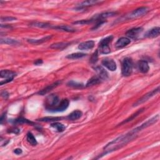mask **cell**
I'll list each match as a JSON object with an SVG mask.
<instances>
[{"label": "cell", "instance_id": "obj_1", "mask_svg": "<svg viewBox=\"0 0 160 160\" xmlns=\"http://www.w3.org/2000/svg\"><path fill=\"white\" fill-rule=\"evenodd\" d=\"M136 135L137 134L132 130L131 131L126 133V135L118 137L115 140L107 144L106 146L104 147V151H105V154L116 151L117 149H119L124 146L126 145L129 142H130L135 138Z\"/></svg>", "mask_w": 160, "mask_h": 160}, {"label": "cell", "instance_id": "obj_2", "mask_svg": "<svg viewBox=\"0 0 160 160\" xmlns=\"http://www.w3.org/2000/svg\"><path fill=\"white\" fill-rule=\"evenodd\" d=\"M133 68V61L130 58H126L123 60L121 65V73L124 76H129L132 73Z\"/></svg>", "mask_w": 160, "mask_h": 160}, {"label": "cell", "instance_id": "obj_3", "mask_svg": "<svg viewBox=\"0 0 160 160\" xmlns=\"http://www.w3.org/2000/svg\"><path fill=\"white\" fill-rule=\"evenodd\" d=\"M159 91V86H158L156 89H154L151 91L148 92V93L144 95L143 96H142L140 99L138 100L135 103L133 104V106H138L139 105H140L143 103L146 102L148 100H149L150 98H151L152 97H153L154 95H156V94H158Z\"/></svg>", "mask_w": 160, "mask_h": 160}, {"label": "cell", "instance_id": "obj_4", "mask_svg": "<svg viewBox=\"0 0 160 160\" xmlns=\"http://www.w3.org/2000/svg\"><path fill=\"white\" fill-rule=\"evenodd\" d=\"M149 11V8L148 7H140L134 10L130 14L128 15L126 18L127 19H135L144 16V14H146Z\"/></svg>", "mask_w": 160, "mask_h": 160}, {"label": "cell", "instance_id": "obj_5", "mask_svg": "<svg viewBox=\"0 0 160 160\" xmlns=\"http://www.w3.org/2000/svg\"><path fill=\"white\" fill-rule=\"evenodd\" d=\"M60 103V99L58 96L55 95H51L46 100V109L50 111L55 108Z\"/></svg>", "mask_w": 160, "mask_h": 160}, {"label": "cell", "instance_id": "obj_6", "mask_svg": "<svg viewBox=\"0 0 160 160\" xmlns=\"http://www.w3.org/2000/svg\"><path fill=\"white\" fill-rule=\"evenodd\" d=\"M70 102L68 99H64L61 100L59 104L55 108H53L50 111L51 112H63L66 110L69 106Z\"/></svg>", "mask_w": 160, "mask_h": 160}, {"label": "cell", "instance_id": "obj_7", "mask_svg": "<svg viewBox=\"0 0 160 160\" xmlns=\"http://www.w3.org/2000/svg\"><path fill=\"white\" fill-rule=\"evenodd\" d=\"M102 65L104 66L105 68L108 69L111 71H114L116 70L117 66L114 60L110 58H105L102 60Z\"/></svg>", "mask_w": 160, "mask_h": 160}, {"label": "cell", "instance_id": "obj_8", "mask_svg": "<svg viewBox=\"0 0 160 160\" xmlns=\"http://www.w3.org/2000/svg\"><path fill=\"white\" fill-rule=\"evenodd\" d=\"M95 71H96L98 77L101 80H106L108 78V74L107 71L103 68L101 66H96L95 68Z\"/></svg>", "mask_w": 160, "mask_h": 160}, {"label": "cell", "instance_id": "obj_9", "mask_svg": "<svg viewBox=\"0 0 160 160\" xmlns=\"http://www.w3.org/2000/svg\"><path fill=\"white\" fill-rule=\"evenodd\" d=\"M0 76L2 78H5L6 80H9L12 81L15 76H16V73L14 71L5 70H1L0 72Z\"/></svg>", "mask_w": 160, "mask_h": 160}, {"label": "cell", "instance_id": "obj_10", "mask_svg": "<svg viewBox=\"0 0 160 160\" xmlns=\"http://www.w3.org/2000/svg\"><path fill=\"white\" fill-rule=\"evenodd\" d=\"M143 28H133L131 29L126 32V34L127 35V37H130L131 38H136L139 35H140L142 32H143Z\"/></svg>", "mask_w": 160, "mask_h": 160}, {"label": "cell", "instance_id": "obj_11", "mask_svg": "<svg viewBox=\"0 0 160 160\" xmlns=\"http://www.w3.org/2000/svg\"><path fill=\"white\" fill-rule=\"evenodd\" d=\"M60 83H61L60 81H56L55 83H54L51 84L50 85H48V86H46V88H44V89L39 91L38 92V95H42V96H43L44 95H46L47 93H50L51 90H53L54 88H55L56 87H57Z\"/></svg>", "mask_w": 160, "mask_h": 160}, {"label": "cell", "instance_id": "obj_12", "mask_svg": "<svg viewBox=\"0 0 160 160\" xmlns=\"http://www.w3.org/2000/svg\"><path fill=\"white\" fill-rule=\"evenodd\" d=\"M138 69L143 73H146L149 70V66L148 62L145 60L139 61L138 63Z\"/></svg>", "mask_w": 160, "mask_h": 160}, {"label": "cell", "instance_id": "obj_13", "mask_svg": "<svg viewBox=\"0 0 160 160\" xmlns=\"http://www.w3.org/2000/svg\"><path fill=\"white\" fill-rule=\"evenodd\" d=\"M130 43H131V40L128 38L122 37L117 41L115 46L117 48H122L125 47V46L128 45Z\"/></svg>", "mask_w": 160, "mask_h": 160}, {"label": "cell", "instance_id": "obj_14", "mask_svg": "<svg viewBox=\"0 0 160 160\" xmlns=\"http://www.w3.org/2000/svg\"><path fill=\"white\" fill-rule=\"evenodd\" d=\"M117 14L116 12H106V13H103L99 15H97V16L94 17L93 19H94L95 22L96 20H103L104 19L113 17H115V15Z\"/></svg>", "mask_w": 160, "mask_h": 160}, {"label": "cell", "instance_id": "obj_15", "mask_svg": "<svg viewBox=\"0 0 160 160\" xmlns=\"http://www.w3.org/2000/svg\"><path fill=\"white\" fill-rule=\"evenodd\" d=\"M95 46V42L93 41L90 40L80 43L78 46V49L80 50H91Z\"/></svg>", "mask_w": 160, "mask_h": 160}, {"label": "cell", "instance_id": "obj_16", "mask_svg": "<svg viewBox=\"0 0 160 160\" xmlns=\"http://www.w3.org/2000/svg\"><path fill=\"white\" fill-rule=\"evenodd\" d=\"M160 32V28L159 27H154L151 29L149 30L148 32L146 33L145 37L147 38H156L158 37L159 35Z\"/></svg>", "mask_w": 160, "mask_h": 160}, {"label": "cell", "instance_id": "obj_17", "mask_svg": "<svg viewBox=\"0 0 160 160\" xmlns=\"http://www.w3.org/2000/svg\"><path fill=\"white\" fill-rule=\"evenodd\" d=\"M51 38H52V36H46V37L41 38V39H28V42L33 44H42L46 41H48L50 40Z\"/></svg>", "mask_w": 160, "mask_h": 160}, {"label": "cell", "instance_id": "obj_18", "mask_svg": "<svg viewBox=\"0 0 160 160\" xmlns=\"http://www.w3.org/2000/svg\"><path fill=\"white\" fill-rule=\"evenodd\" d=\"M70 43L67 42H60V43H56L50 46V48L52 49H56V50H63L65 48H67L68 46L70 45Z\"/></svg>", "mask_w": 160, "mask_h": 160}, {"label": "cell", "instance_id": "obj_19", "mask_svg": "<svg viewBox=\"0 0 160 160\" xmlns=\"http://www.w3.org/2000/svg\"><path fill=\"white\" fill-rule=\"evenodd\" d=\"M103 1H97V0H88V1H85L82 2L80 4V6L78 8H86V7H88V6H93V5H96L98 3H101Z\"/></svg>", "mask_w": 160, "mask_h": 160}, {"label": "cell", "instance_id": "obj_20", "mask_svg": "<svg viewBox=\"0 0 160 160\" xmlns=\"http://www.w3.org/2000/svg\"><path fill=\"white\" fill-rule=\"evenodd\" d=\"M83 115V113L80 110H75L74 111L72 112L71 114L69 115L68 116V120H71V121H75L80 119V118Z\"/></svg>", "mask_w": 160, "mask_h": 160}, {"label": "cell", "instance_id": "obj_21", "mask_svg": "<svg viewBox=\"0 0 160 160\" xmlns=\"http://www.w3.org/2000/svg\"><path fill=\"white\" fill-rule=\"evenodd\" d=\"M52 28L54 29H56L64 31V32H70V33L75 32L76 31L73 27H69V26H67V25H61V26H58V27H53Z\"/></svg>", "mask_w": 160, "mask_h": 160}, {"label": "cell", "instance_id": "obj_22", "mask_svg": "<svg viewBox=\"0 0 160 160\" xmlns=\"http://www.w3.org/2000/svg\"><path fill=\"white\" fill-rule=\"evenodd\" d=\"M101 82V80L98 78V77L95 76H93L91 78H90L88 81L86 85V87H90L94 85L99 84Z\"/></svg>", "mask_w": 160, "mask_h": 160}, {"label": "cell", "instance_id": "obj_23", "mask_svg": "<svg viewBox=\"0 0 160 160\" xmlns=\"http://www.w3.org/2000/svg\"><path fill=\"white\" fill-rule=\"evenodd\" d=\"M0 42L1 44H10V45H18L19 44V43L17 40L13 39L11 38H1L0 39Z\"/></svg>", "mask_w": 160, "mask_h": 160}, {"label": "cell", "instance_id": "obj_24", "mask_svg": "<svg viewBox=\"0 0 160 160\" xmlns=\"http://www.w3.org/2000/svg\"><path fill=\"white\" fill-rule=\"evenodd\" d=\"M32 27L41 28H52L51 25L47 23H42V22H33L31 23Z\"/></svg>", "mask_w": 160, "mask_h": 160}, {"label": "cell", "instance_id": "obj_25", "mask_svg": "<svg viewBox=\"0 0 160 160\" xmlns=\"http://www.w3.org/2000/svg\"><path fill=\"white\" fill-rule=\"evenodd\" d=\"M51 126L54 129H55L56 131L58 132H63L65 130V129H66L65 126L63 125V124H61L60 123H57V122L51 124Z\"/></svg>", "mask_w": 160, "mask_h": 160}, {"label": "cell", "instance_id": "obj_26", "mask_svg": "<svg viewBox=\"0 0 160 160\" xmlns=\"http://www.w3.org/2000/svg\"><path fill=\"white\" fill-rule=\"evenodd\" d=\"M113 39V37L112 35L108 36V37L105 38L104 39H102L99 43V47H100V46H109L110 43L111 42Z\"/></svg>", "mask_w": 160, "mask_h": 160}, {"label": "cell", "instance_id": "obj_27", "mask_svg": "<svg viewBox=\"0 0 160 160\" xmlns=\"http://www.w3.org/2000/svg\"><path fill=\"white\" fill-rule=\"evenodd\" d=\"M144 108H141V109L138 110L136 113H134V114H133L132 115H131V116H130L128 118H127V119H126V120H125L124 121H123V122L120 124V125H123V124H125V123H128V122H130V121H132L133 120L135 119V118L136 117H137L139 115H140L141 113L144 111Z\"/></svg>", "mask_w": 160, "mask_h": 160}, {"label": "cell", "instance_id": "obj_28", "mask_svg": "<svg viewBox=\"0 0 160 160\" xmlns=\"http://www.w3.org/2000/svg\"><path fill=\"white\" fill-rule=\"evenodd\" d=\"M86 54L83 53H75L66 56V58L70 59V60H78L85 57L86 56Z\"/></svg>", "mask_w": 160, "mask_h": 160}, {"label": "cell", "instance_id": "obj_29", "mask_svg": "<svg viewBox=\"0 0 160 160\" xmlns=\"http://www.w3.org/2000/svg\"><path fill=\"white\" fill-rule=\"evenodd\" d=\"M27 140L28 142L31 144V145H32V146H36L38 144L37 141V140H36V138H34V135L30 132H29L27 134Z\"/></svg>", "mask_w": 160, "mask_h": 160}, {"label": "cell", "instance_id": "obj_30", "mask_svg": "<svg viewBox=\"0 0 160 160\" xmlns=\"http://www.w3.org/2000/svg\"><path fill=\"white\" fill-rule=\"evenodd\" d=\"M67 85L68 86L74 88H83L85 86L83 83H80L78 82H75L74 81H69L68 83H67Z\"/></svg>", "mask_w": 160, "mask_h": 160}, {"label": "cell", "instance_id": "obj_31", "mask_svg": "<svg viewBox=\"0 0 160 160\" xmlns=\"http://www.w3.org/2000/svg\"><path fill=\"white\" fill-rule=\"evenodd\" d=\"M61 119V118H60V117H46V118H41L39 121H44V122H50V121H59Z\"/></svg>", "mask_w": 160, "mask_h": 160}, {"label": "cell", "instance_id": "obj_32", "mask_svg": "<svg viewBox=\"0 0 160 160\" xmlns=\"http://www.w3.org/2000/svg\"><path fill=\"white\" fill-rule=\"evenodd\" d=\"M95 22L94 19L91 18V19H83V20H80L78 21V22H75L73 23V24H88L90 23H91L92 22Z\"/></svg>", "mask_w": 160, "mask_h": 160}, {"label": "cell", "instance_id": "obj_33", "mask_svg": "<svg viewBox=\"0 0 160 160\" xmlns=\"http://www.w3.org/2000/svg\"><path fill=\"white\" fill-rule=\"evenodd\" d=\"M98 51L96 50L91 56L90 58V63L91 64H95L98 61Z\"/></svg>", "mask_w": 160, "mask_h": 160}, {"label": "cell", "instance_id": "obj_34", "mask_svg": "<svg viewBox=\"0 0 160 160\" xmlns=\"http://www.w3.org/2000/svg\"><path fill=\"white\" fill-rule=\"evenodd\" d=\"M14 123H18V124H23V123H28L31 124V125H33V123L32 121H29V120L25 119V118H18V119L14 120Z\"/></svg>", "mask_w": 160, "mask_h": 160}, {"label": "cell", "instance_id": "obj_35", "mask_svg": "<svg viewBox=\"0 0 160 160\" xmlns=\"http://www.w3.org/2000/svg\"><path fill=\"white\" fill-rule=\"evenodd\" d=\"M17 18L12 17H1V22H13V21L17 20Z\"/></svg>", "mask_w": 160, "mask_h": 160}, {"label": "cell", "instance_id": "obj_36", "mask_svg": "<svg viewBox=\"0 0 160 160\" xmlns=\"http://www.w3.org/2000/svg\"><path fill=\"white\" fill-rule=\"evenodd\" d=\"M14 153L16 154H20L22 153V149L20 148H17L14 150Z\"/></svg>", "mask_w": 160, "mask_h": 160}, {"label": "cell", "instance_id": "obj_37", "mask_svg": "<svg viewBox=\"0 0 160 160\" xmlns=\"http://www.w3.org/2000/svg\"><path fill=\"white\" fill-rule=\"evenodd\" d=\"M1 95L3 97L5 98V99H6L9 96V94L7 91H3L1 93Z\"/></svg>", "mask_w": 160, "mask_h": 160}, {"label": "cell", "instance_id": "obj_38", "mask_svg": "<svg viewBox=\"0 0 160 160\" xmlns=\"http://www.w3.org/2000/svg\"><path fill=\"white\" fill-rule=\"evenodd\" d=\"M42 63H43V61H42V60H38L34 62V64L35 65H41Z\"/></svg>", "mask_w": 160, "mask_h": 160}, {"label": "cell", "instance_id": "obj_39", "mask_svg": "<svg viewBox=\"0 0 160 160\" xmlns=\"http://www.w3.org/2000/svg\"><path fill=\"white\" fill-rule=\"evenodd\" d=\"M9 132L13 133H15V134H18L19 132V130L18 128H14V129H13V130H11V131H10Z\"/></svg>", "mask_w": 160, "mask_h": 160}, {"label": "cell", "instance_id": "obj_40", "mask_svg": "<svg viewBox=\"0 0 160 160\" xmlns=\"http://www.w3.org/2000/svg\"><path fill=\"white\" fill-rule=\"evenodd\" d=\"M5 118H6V114H5V113H4V114H3L1 115V119H0V121H1V123L2 124L3 121L5 120Z\"/></svg>", "mask_w": 160, "mask_h": 160}]
</instances>
